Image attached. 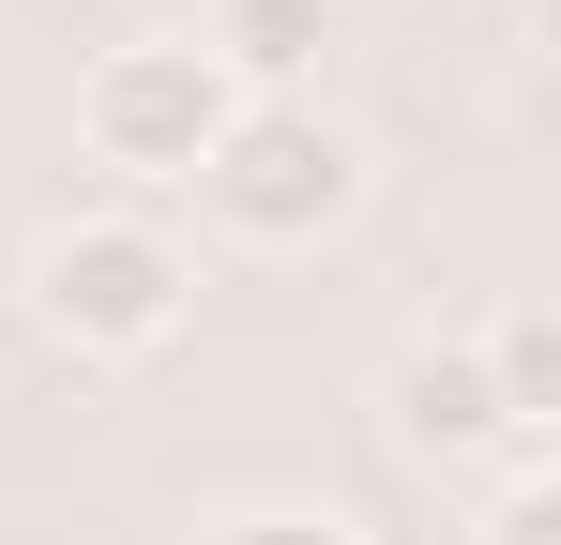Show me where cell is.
<instances>
[{
    "label": "cell",
    "instance_id": "obj_7",
    "mask_svg": "<svg viewBox=\"0 0 561 545\" xmlns=\"http://www.w3.org/2000/svg\"><path fill=\"white\" fill-rule=\"evenodd\" d=\"M197 545H350V515H304V500H243V515H213Z\"/></svg>",
    "mask_w": 561,
    "mask_h": 545
},
{
    "label": "cell",
    "instance_id": "obj_3",
    "mask_svg": "<svg viewBox=\"0 0 561 545\" xmlns=\"http://www.w3.org/2000/svg\"><path fill=\"white\" fill-rule=\"evenodd\" d=\"M228 106H243V91L213 77L197 31H137V46H106L92 77H77V152H92L122 197H152V182H197V167H213Z\"/></svg>",
    "mask_w": 561,
    "mask_h": 545
},
{
    "label": "cell",
    "instance_id": "obj_5",
    "mask_svg": "<svg viewBox=\"0 0 561 545\" xmlns=\"http://www.w3.org/2000/svg\"><path fill=\"white\" fill-rule=\"evenodd\" d=\"M197 46H213V77L243 91V106H274V91L319 77V46H334V0H213L197 15Z\"/></svg>",
    "mask_w": 561,
    "mask_h": 545
},
{
    "label": "cell",
    "instance_id": "obj_2",
    "mask_svg": "<svg viewBox=\"0 0 561 545\" xmlns=\"http://www.w3.org/2000/svg\"><path fill=\"white\" fill-rule=\"evenodd\" d=\"M183 197L213 212V243L304 258V243H334V228L365 212V137H350L319 91H274V106H228V137H213V167H197Z\"/></svg>",
    "mask_w": 561,
    "mask_h": 545
},
{
    "label": "cell",
    "instance_id": "obj_8",
    "mask_svg": "<svg viewBox=\"0 0 561 545\" xmlns=\"http://www.w3.org/2000/svg\"><path fill=\"white\" fill-rule=\"evenodd\" d=\"M485 545H561V485H547V469H501V500H485Z\"/></svg>",
    "mask_w": 561,
    "mask_h": 545
},
{
    "label": "cell",
    "instance_id": "obj_4",
    "mask_svg": "<svg viewBox=\"0 0 561 545\" xmlns=\"http://www.w3.org/2000/svg\"><path fill=\"white\" fill-rule=\"evenodd\" d=\"M379 440L410 454V469H547V454L516 440L501 379H485V334H425V349H394V379H379Z\"/></svg>",
    "mask_w": 561,
    "mask_h": 545
},
{
    "label": "cell",
    "instance_id": "obj_6",
    "mask_svg": "<svg viewBox=\"0 0 561 545\" xmlns=\"http://www.w3.org/2000/svg\"><path fill=\"white\" fill-rule=\"evenodd\" d=\"M485 379H501L516 440H547V409H561V334H547V303H501V318H485Z\"/></svg>",
    "mask_w": 561,
    "mask_h": 545
},
{
    "label": "cell",
    "instance_id": "obj_1",
    "mask_svg": "<svg viewBox=\"0 0 561 545\" xmlns=\"http://www.w3.org/2000/svg\"><path fill=\"white\" fill-rule=\"evenodd\" d=\"M15 303H31L46 349H77V363H152V349H183V318H197V258L152 212L106 197V212H61V228L31 243Z\"/></svg>",
    "mask_w": 561,
    "mask_h": 545
}]
</instances>
